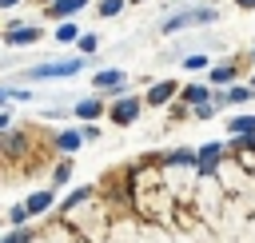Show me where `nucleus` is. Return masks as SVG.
<instances>
[{"mask_svg":"<svg viewBox=\"0 0 255 243\" xmlns=\"http://www.w3.org/2000/svg\"><path fill=\"white\" fill-rule=\"evenodd\" d=\"M215 20V12L211 8H187V12H175L171 20H163L159 28L163 32H179V28H191V24H211Z\"/></svg>","mask_w":255,"mask_h":243,"instance_id":"1","label":"nucleus"},{"mask_svg":"<svg viewBox=\"0 0 255 243\" xmlns=\"http://www.w3.org/2000/svg\"><path fill=\"white\" fill-rule=\"evenodd\" d=\"M84 68V60H52V64H36L28 68V80H52V76H76Z\"/></svg>","mask_w":255,"mask_h":243,"instance_id":"2","label":"nucleus"},{"mask_svg":"<svg viewBox=\"0 0 255 243\" xmlns=\"http://www.w3.org/2000/svg\"><path fill=\"white\" fill-rule=\"evenodd\" d=\"M40 40V28H24V24H12L8 32H4V44L8 48H16V44H36Z\"/></svg>","mask_w":255,"mask_h":243,"instance_id":"3","label":"nucleus"},{"mask_svg":"<svg viewBox=\"0 0 255 243\" xmlns=\"http://www.w3.org/2000/svg\"><path fill=\"white\" fill-rule=\"evenodd\" d=\"M135 116H139V100H131V96H128V100H120V104H116V112H112V120H116V123H131Z\"/></svg>","mask_w":255,"mask_h":243,"instance_id":"4","label":"nucleus"},{"mask_svg":"<svg viewBox=\"0 0 255 243\" xmlns=\"http://www.w3.org/2000/svg\"><path fill=\"white\" fill-rule=\"evenodd\" d=\"M124 80H128V76H124L120 68H104V72H96V80H92V84H96V88H120Z\"/></svg>","mask_w":255,"mask_h":243,"instance_id":"5","label":"nucleus"},{"mask_svg":"<svg viewBox=\"0 0 255 243\" xmlns=\"http://www.w3.org/2000/svg\"><path fill=\"white\" fill-rule=\"evenodd\" d=\"M88 0H52V8H48V16H56V20H64V16H72V12H80Z\"/></svg>","mask_w":255,"mask_h":243,"instance_id":"6","label":"nucleus"},{"mask_svg":"<svg viewBox=\"0 0 255 243\" xmlns=\"http://www.w3.org/2000/svg\"><path fill=\"white\" fill-rule=\"evenodd\" d=\"M219 143H207V147H199V175H211V163L219 159Z\"/></svg>","mask_w":255,"mask_h":243,"instance_id":"7","label":"nucleus"},{"mask_svg":"<svg viewBox=\"0 0 255 243\" xmlns=\"http://www.w3.org/2000/svg\"><path fill=\"white\" fill-rule=\"evenodd\" d=\"M171 96H175V84H167V80H163V84H155V88L147 92V104H167Z\"/></svg>","mask_w":255,"mask_h":243,"instance_id":"8","label":"nucleus"},{"mask_svg":"<svg viewBox=\"0 0 255 243\" xmlns=\"http://www.w3.org/2000/svg\"><path fill=\"white\" fill-rule=\"evenodd\" d=\"M100 112H104L100 100H80V104H76V116H80V120H96Z\"/></svg>","mask_w":255,"mask_h":243,"instance_id":"9","label":"nucleus"},{"mask_svg":"<svg viewBox=\"0 0 255 243\" xmlns=\"http://www.w3.org/2000/svg\"><path fill=\"white\" fill-rule=\"evenodd\" d=\"M80 143H84V131H64V135L56 139V147H60V151H68V155H72Z\"/></svg>","mask_w":255,"mask_h":243,"instance_id":"10","label":"nucleus"},{"mask_svg":"<svg viewBox=\"0 0 255 243\" xmlns=\"http://www.w3.org/2000/svg\"><path fill=\"white\" fill-rule=\"evenodd\" d=\"M52 199H56L52 191H36V195L28 199V211H32V215H40V211H48V207H52Z\"/></svg>","mask_w":255,"mask_h":243,"instance_id":"11","label":"nucleus"},{"mask_svg":"<svg viewBox=\"0 0 255 243\" xmlns=\"http://www.w3.org/2000/svg\"><path fill=\"white\" fill-rule=\"evenodd\" d=\"M247 96H251V88H231V92H219L215 104H243Z\"/></svg>","mask_w":255,"mask_h":243,"instance_id":"12","label":"nucleus"},{"mask_svg":"<svg viewBox=\"0 0 255 243\" xmlns=\"http://www.w3.org/2000/svg\"><path fill=\"white\" fill-rule=\"evenodd\" d=\"M231 76H235V64H219V68H211V76H207V80H211V84H219V88H223V84H227V80H231Z\"/></svg>","mask_w":255,"mask_h":243,"instance_id":"13","label":"nucleus"},{"mask_svg":"<svg viewBox=\"0 0 255 243\" xmlns=\"http://www.w3.org/2000/svg\"><path fill=\"white\" fill-rule=\"evenodd\" d=\"M183 104H207V88H199V84H191V88H183Z\"/></svg>","mask_w":255,"mask_h":243,"instance_id":"14","label":"nucleus"},{"mask_svg":"<svg viewBox=\"0 0 255 243\" xmlns=\"http://www.w3.org/2000/svg\"><path fill=\"white\" fill-rule=\"evenodd\" d=\"M231 131H235V135L255 131V116H235V120H231Z\"/></svg>","mask_w":255,"mask_h":243,"instance_id":"15","label":"nucleus"},{"mask_svg":"<svg viewBox=\"0 0 255 243\" xmlns=\"http://www.w3.org/2000/svg\"><path fill=\"white\" fill-rule=\"evenodd\" d=\"M56 40H60V44H72V40H80V32H76V24H68V20H64V24L56 28Z\"/></svg>","mask_w":255,"mask_h":243,"instance_id":"16","label":"nucleus"},{"mask_svg":"<svg viewBox=\"0 0 255 243\" xmlns=\"http://www.w3.org/2000/svg\"><path fill=\"white\" fill-rule=\"evenodd\" d=\"M28 215H32V211H28V203H20V207H12V211H8V223H12V227H24V219H28Z\"/></svg>","mask_w":255,"mask_h":243,"instance_id":"17","label":"nucleus"},{"mask_svg":"<svg viewBox=\"0 0 255 243\" xmlns=\"http://www.w3.org/2000/svg\"><path fill=\"white\" fill-rule=\"evenodd\" d=\"M88 195H92V187H76V191H72V195L64 199V207H76V203H84Z\"/></svg>","mask_w":255,"mask_h":243,"instance_id":"18","label":"nucleus"},{"mask_svg":"<svg viewBox=\"0 0 255 243\" xmlns=\"http://www.w3.org/2000/svg\"><path fill=\"white\" fill-rule=\"evenodd\" d=\"M76 44H80V52H84V56H92V52L100 48V40H96V36H80Z\"/></svg>","mask_w":255,"mask_h":243,"instance_id":"19","label":"nucleus"},{"mask_svg":"<svg viewBox=\"0 0 255 243\" xmlns=\"http://www.w3.org/2000/svg\"><path fill=\"white\" fill-rule=\"evenodd\" d=\"M68 175H72V163L64 159V163H60V167L52 171V179H56V183H68Z\"/></svg>","mask_w":255,"mask_h":243,"instance_id":"20","label":"nucleus"},{"mask_svg":"<svg viewBox=\"0 0 255 243\" xmlns=\"http://www.w3.org/2000/svg\"><path fill=\"white\" fill-rule=\"evenodd\" d=\"M120 8H124V0H104V4H100V16H116Z\"/></svg>","mask_w":255,"mask_h":243,"instance_id":"21","label":"nucleus"},{"mask_svg":"<svg viewBox=\"0 0 255 243\" xmlns=\"http://www.w3.org/2000/svg\"><path fill=\"white\" fill-rule=\"evenodd\" d=\"M195 116H199V120H211V116H215V104H211V100H207V104H199V108H195Z\"/></svg>","mask_w":255,"mask_h":243,"instance_id":"22","label":"nucleus"},{"mask_svg":"<svg viewBox=\"0 0 255 243\" xmlns=\"http://www.w3.org/2000/svg\"><path fill=\"white\" fill-rule=\"evenodd\" d=\"M187 159H191V151H187V147H179V151H171V155H167V163H187Z\"/></svg>","mask_w":255,"mask_h":243,"instance_id":"23","label":"nucleus"},{"mask_svg":"<svg viewBox=\"0 0 255 243\" xmlns=\"http://www.w3.org/2000/svg\"><path fill=\"white\" fill-rule=\"evenodd\" d=\"M203 64H207L203 56H183V68H191V72H195V68H203Z\"/></svg>","mask_w":255,"mask_h":243,"instance_id":"24","label":"nucleus"},{"mask_svg":"<svg viewBox=\"0 0 255 243\" xmlns=\"http://www.w3.org/2000/svg\"><path fill=\"white\" fill-rule=\"evenodd\" d=\"M235 4H239V8H255V0H235Z\"/></svg>","mask_w":255,"mask_h":243,"instance_id":"25","label":"nucleus"},{"mask_svg":"<svg viewBox=\"0 0 255 243\" xmlns=\"http://www.w3.org/2000/svg\"><path fill=\"white\" fill-rule=\"evenodd\" d=\"M0 4H4V8H12V4H16V0H0Z\"/></svg>","mask_w":255,"mask_h":243,"instance_id":"26","label":"nucleus"},{"mask_svg":"<svg viewBox=\"0 0 255 243\" xmlns=\"http://www.w3.org/2000/svg\"><path fill=\"white\" fill-rule=\"evenodd\" d=\"M251 88H255V80H251Z\"/></svg>","mask_w":255,"mask_h":243,"instance_id":"27","label":"nucleus"}]
</instances>
